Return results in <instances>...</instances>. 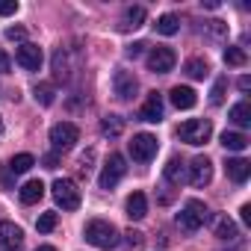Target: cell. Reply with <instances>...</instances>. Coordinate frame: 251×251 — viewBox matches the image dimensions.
Listing matches in <instances>:
<instances>
[{"label": "cell", "instance_id": "24", "mask_svg": "<svg viewBox=\"0 0 251 251\" xmlns=\"http://www.w3.org/2000/svg\"><path fill=\"white\" fill-rule=\"evenodd\" d=\"M33 95H36V103H42V106H50V103L56 100V89H53V83H39V86L33 89Z\"/></svg>", "mask_w": 251, "mask_h": 251}, {"label": "cell", "instance_id": "7", "mask_svg": "<svg viewBox=\"0 0 251 251\" xmlns=\"http://www.w3.org/2000/svg\"><path fill=\"white\" fill-rule=\"evenodd\" d=\"M154 154H157V136H151V133H136L133 142H130V157H133L136 163H148V160H154Z\"/></svg>", "mask_w": 251, "mask_h": 251}, {"label": "cell", "instance_id": "1", "mask_svg": "<svg viewBox=\"0 0 251 251\" xmlns=\"http://www.w3.org/2000/svg\"><path fill=\"white\" fill-rule=\"evenodd\" d=\"M83 236H86V242H92L95 248H115V245L121 242L115 225H112V222H103V219H92V222L86 225Z\"/></svg>", "mask_w": 251, "mask_h": 251}, {"label": "cell", "instance_id": "19", "mask_svg": "<svg viewBox=\"0 0 251 251\" xmlns=\"http://www.w3.org/2000/svg\"><path fill=\"white\" fill-rule=\"evenodd\" d=\"M213 230H216V236H219V239H227V242H233V239L239 236L236 222H233L230 216H219V219H216V225H213Z\"/></svg>", "mask_w": 251, "mask_h": 251}, {"label": "cell", "instance_id": "33", "mask_svg": "<svg viewBox=\"0 0 251 251\" xmlns=\"http://www.w3.org/2000/svg\"><path fill=\"white\" fill-rule=\"evenodd\" d=\"M6 39H9V42H24V39H27V30H24V27H9V30H6Z\"/></svg>", "mask_w": 251, "mask_h": 251}, {"label": "cell", "instance_id": "16", "mask_svg": "<svg viewBox=\"0 0 251 251\" xmlns=\"http://www.w3.org/2000/svg\"><path fill=\"white\" fill-rule=\"evenodd\" d=\"M172 103H175L177 109H192V106L198 103V95H195L189 86H175V89H172Z\"/></svg>", "mask_w": 251, "mask_h": 251}, {"label": "cell", "instance_id": "4", "mask_svg": "<svg viewBox=\"0 0 251 251\" xmlns=\"http://www.w3.org/2000/svg\"><path fill=\"white\" fill-rule=\"evenodd\" d=\"M50 189H53V198H56V204H59L62 210H77V207H80V189H77L74 180L59 177V180H53Z\"/></svg>", "mask_w": 251, "mask_h": 251}, {"label": "cell", "instance_id": "12", "mask_svg": "<svg viewBox=\"0 0 251 251\" xmlns=\"http://www.w3.org/2000/svg\"><path fill=\"white\" fill-rule=\"evenodd\" d=\"M186 169H189V183H192V186H198V189H201V186H207V183L213 180V163H210L207 157H195Z\"/></svg>", "mask_w": 251, "mask_h": 251}, {"label": "cell", "instance_id": "35", "mask_svg": "<svg viewBox=\"0 0 251 251\" xmlns=\"http://www.w3.org/2000/svg\"><path fill=\"white\" fill-rule=\"evenodd\" d=\"M145 48H148V45H145V42H133V45H130V48H127V56H139V53H142V50H145Z\"/></svg>", "mask_w": 251, "mask_h": 251}, {"label": "cell", "instance_id": "17", "mask_svg": "<svg viewBox=\"0 0 251 251\" xmlns=\"http://www.w3.org/2000/svg\"><path fill=\"white\" fill-rule=\"evenodd\" d=\"M145 24V9L142 6H127L121 15V30H139Z\"/></svg>", "mask_w": 251, "mask_h": 251}, {"label": "cell", "instance_id": "25", "mask_svg": "<svg viewBox=\"0 0 251 251\" xmlns=\"http://www.w3.org/2000/svg\"><path fill=\"white\" fill-rule=\"evenodd\" d=\"M121 130H124V124H121V118H118V115H106V118L100 121V133H103V136H109V139L121 136Z\"/></svg>", "mask_w": 251, "mask_h": 251}, {"label": "cell", "instance_id": "31", "mask_svg": "<svg viewBox=\"0 0 251 251\" xmlns=\"http://www.w3.org/2000/svg\"><path fill=\"white\" fill-rule=\"evenodd\" d=\"M36 227H39L42 233H50V230L56 227V213H42L39 222H36Z\"/></svg>", "mask_w": 251, "mask_h": 251}, {"label": "cell", "instance_id": "23", "mask_svg": "<svg viewBox=\"0 0 251 251\" xmlns=\"http://www.w3.org/2000/svg\"><path fill=\"white\" fill-rule=\"evenodd\" d=\"M154 27H157V33H160V36H175V33L180 30V18L169 12V15H160Z\"/></svg>", "mask_w": 251, "mask_h": 251}, {"label": "cell", "instance_id": "9", "mask_svg": "<svg viewBox=\"0 0 251 251\" xmlns=\"http://www.w3.org/2000/svg\"><path fill=\"white\" fill-rule=\"evenodd\" d=\"M175 62H177V56L172 48H151V53H148V71H154V74H169L175 68Z\"/></svg>", "mask_w": 251, "mask_h": 251}, {"label": "cell", "instance_id": "37", "mask_svg": "<svg viewBox=\"0 0 251 251\" xmlns=\"http://www.w3.org/2000/svg\"><path fill=\"white\" fill-rule=\"evenodd\" d=\"M239 213H242V222H245V225H251V204H242V210H239Z\"/></svg>", "mask_w": 251, "mask_h": 251}, {"label": "cell", "instance_id": "6", "mask_svg": "<svg viewBox=\"0 0 251 251\" xmlns=\"http://www.w3.org/2000/svg\"><path fill=\"white\" fill-rule=\"evenodd\" d=\"M124 172H127V166H124V157H121V154H112V157L103 163V169H100V177H98L100 189H112V186L124 177Z\"/></svg>", "mask_w": 251, "mask_h": 251}, {"label": "cell", "instance_id": "21", "mask_svg": "<svg viewBox=\"0 0 251 251\" xmlns=\"http://www.w3.org/2000/svg\"><path fill=\"white\" fill-rule=\"evenodd\" d=\"M166 180H169V183H183V180H186V166H183L180 157H172V160L166 163Z\"/></svg>", "mask_w": 251, "mask_h": 251}, {"label": "cell", "instance_id": "10", "mask_svg": "<svg viewBox=\"0 0 251 251\" xmlns=\"http://www.w3.org/2000/svg\"><path fill=\"white\" fill-rule=\"evenodd\" d=\"M112 89H115V95H118L121 100H130V98L136 95L139 83H136L133 71H127V68H118V71L112 74Z\"/></svg>", "mask_w": 251, "mask_h": 251}, {"label": "cell", "instance_id": "38", "mask_svg": "<svg viewBox=\"0 0 251 251\" xmlns=\"http://www.w3.org/2000/svg\"><path fill=\"white\" fill-rule=\"evenodd\" d=\"M45 169H56V154H48L45 157Z\"/></svg>", "mask_w": 251, "mask_h": 251}, {"label": "cell", "instance_id": "28", "mask_svg": "<svg viewBox=\"0 0 251 251\" xmlns=\"http://www.w3.org/2000/svg\"><path fill=\"white\" fill-rule=\"evenodd\" d=\"M225 92H227V77H219V80L213 83L210 103H213V106H222V103H225Z\"/></svg>", "mask_w": 251, "mask_h": 251}, {"label": "cell", "instance_id": "3", "mask_svg": "<svg viewBox=\"0 0 251 251\" xmlns=\"http://www.w3.org/2000/svg\"><path fill=\"white\" fill-rule=\"evenodd\" d=\"M207 219H210V210H207V204L198 201V198H189V201L183 204V210L177 213V225H180L183 230H198Z\"/></svg>", "mask_w": 251, "mask_h": 251}, {"label": "cell", "instance_id": "26", "mask_svg": "<svg viewBox=\"0 0 251 251\" xmlns=\"http://www.w3.org/2000/svg\"><path fill=\"white\" fill-rule=\"evenodd\" d=\"M183 71H186V77H192V80H204V77L210 74V65H207L204 59H189V62L183 65Z\"/></svg>", "mask_w": 251, "mask_h": 251}, {"label": "cell", "instance_id": "22", "mask_svg": "<svg viewBox=\"0 0 251 251\" xmlns=\"http://www.w3.org/2000/svg\"><path fill=\"white\" fill-rule=\"evenodd\" d=\"M222 145H225V151H245L248 148V136L245 133H230V130H225L222 133Z\"/></svg>", "mask_w": 251, "mask_h": 251}, {"label": "cell", "instance_id": "8", "mask_svg": "<svg viewBox=\"0 0 251 251\" xmlns=\"http://www.w3.org/2000/svg\"><path fill=\"white\" fill-rule=\"evenodd\" d=\"M15 62H18L24 71H39V68H42V62H45V53H42V48H39V45L24 42V45L15 50Z\"/></svg>", "mask_w": 251, "mask_h": 251}, {"label": "cell", "instance_id": "30", "mask_svg": "<svg viewBox=\"0 0 251 251\" xmlns=\"http://www.w3.org/2000/svg\"><path fill=\"white\" fill-rule=\"evenodd\" d=\"M225 62L227 65H245V50L242 48H225Z\"/></svg>", "mask_w": 251, "mask_h": 251}, {"label": "cell", "instance_id": "18", "mask_svg": "<svg viewBox=\"0 0 251 251\" xmlns=\"http://www.w3.org/2000/svg\"><path fill=\"white\" fill-rule=\"evenodd\" d=\"M18 195H21L24 204H39V201L45 198V183H42V180H27Z\"/></svg>", "mask_w": 251, "mask_h": 251}, {"label": "cell", "instance_id": "32", "mask_svg": "<svg viewBox=\"0 0 251 251\" xmlns=\"http://www.w3.org/2000/svg\"><path fill=\"white\" fill-rule=\"evenodd\" d=\"M124 242H127L130 248H142V242H145V236H142L139 230H133V227H130L127 233H124Z\"/></svg>", "mask_w": 251, "mask_h": 251}, {"label": "cell", "instance_id": "13", "mask_svg": "<svg viewBox=\"0 0 251 251\" xmlns=\"http://www.w3.org/2000/svg\"><path fill=\"white\" fill-rule=\"evenodd\" d=\"M163 109H166V106H163V95H160V92H151V95L145 98L142 109H139V118L157 124V121H163Z\"/></svg>", "mask_w": 251, "mask_h": 251}, {"label": "cell", "instance_id": "20", "mask_svg": "<svg viewBox=\"0 0 251 251\" xmlns=\"http://www.w3.org/2000/svg\"><path fill=\"white\" fill-rule=\"evenodd\" d=\"M230 121L236 127H251V103L248 100H239L230 106Z\"/></svg>", "mask_w": 251, "mask_h": 251}, {"label": "cell", "instance_id": "39", "mask_svg": "<svg viewBox=\"0 0 251 251\" xmlns=\"http://www.w3.org/2000/svg\"><path fill=\"white\" fill-rule=\"evenodd\" d=\"M239 89L248 92V89H251V80H248V77H239Z\"/></svg>", "mask_w": 251, "mask_h": 251}, {"label": "cell", "instance_id": "34", "mask_svg": "<svg viewBox=\"0 0 251 251\" xmlns=\"http://www.w3.org/2000/svg\"><path fill=\"white\" fill-rule=\"evenodd\" d=\"M15 12H18L15 0H0V15H15Z\"/></svg>", "mask_w": 251, "mask_h": 251}, {"label": "cell", "instance_id": "29", "mask_svg": "<svg viewBox=\"0 0 251 251\" xmlns=\"http://www.w3.org/2000/svg\"><path fill=\"white\" fill-rule=\"evenodd\" d=\"M53 74H56V80H65L68 77V62H65V50L62 48L53 53Z\"/></svg>", "mask_w": 251, "mask_h": 251}, {"label": "cell", "instance_id": "40", "mask_svg": "<svg viewBox=\"0 0 251 251\" xmlns=\"http://www.w3.org/2000/svg\"><path fill=\"white\" fill-rule=\"evenodd\" d=\"M36 251H56V248H53V245H39Z\"/></svg>", "mask_w": 251, "mask_h": 251}, {"label": "cell", "instance_id": "5", "mask_svg": "<svg viewBox=\"0 0 251 251\" xmlns=\"http://www.w3.org/2000/svg\"><path fill=\"white\" fill-rule=\"evenodd\" d=\"M77 139H80V130H77V124H71V121H59V124L50 127V145H53V151H68V148H74Z\"/></svg>", "mask_w": 251, "mask_h": 251}, {"label": "cell", "instance_id": "15", "mask_svg": "<svg viewBox=\"0 0 251 251\" xmlns=\"http://www.w3.org/2000/svg\"><path fill=\"white\" fill-rule=\"evenodd\" d=\"M124 210H127V216L133 222H139V219L148 216V198L142 192H133V195H127V201H124Z\"/></svg>", "mask_w": 251, "mask_h": 251}, {"label": "cell", "instance_id": "14", "mask_svg": "<svg viewBox=\"0 0 251 251\" xmlns=\"http://www.w3.org/2000/svg\"><path fill=\"white\" fill-rule=\"evenodd\" d=\"M225 172H227V177H230L233 183H245L248 175H251V163L242 160V157H233V160L225 163Z\"/></svg>", "mask_w": 251, "mask_h": 251}, {"label": "cell", "instance_id": "27", "mask_svg": "<svg viewBox=\"0 0 251 251\" xmlns=\"http://www.w3.org/2000/svg\"><path fill=\"white\" fill-rule=\"evenodd\" d=\"M33 166H36L33 154H18V157L9 160V172H12V175H24V172H30Z\"/></svg>", "mask_w": 251, "mask_h": 251}, {"label": "cell", "instance_id": "41", "mask_svg": "<svg viewBox=\"0 0 251 251\" xmlns=\"http://www.w3.org/2000/svg\"><path fill=\"white\" fill-rule=\"evenodd\" d=\"M0 133H3V115H0Z\"/></svg>", "mask_w": 251, "mask_h": 251}, {"label": "cell", "instance_id": "11", "mask_svg": "<svg viewBox=\"0 0 251 251\" xmlns=\"http://www.w3.org/2000/svg\"><path fill=\"white\" fill-rule=\"evenodd\" d=\"M24 245V230L15 222H0V248L3 251H21Z\"/></svg>", "mask_w": 251, "mask_h": 251}, {"label": "cell", "instance_id": "36", "mask_svg": "<svg viewBox=\"0 0 251 251\" xmlns=\"http://www.w3.org/2000/svg\"><path fill=\"white\" fill-rule=\"evenodd\" d=\"M9 68H12V62H9V56L0 50V74H9Z\"/></svg>", "mask_w": 251, "mask_h": 251}, {"label": "cell", "instance_id": "2", "mask_svg": "<svg viewBox=\"0 0 251 251\" xmlns=\"http://www.w3.org/2000/svg\"><path fill=\"white\" fill-rule=\"evenodd\" d=\"M177 136L186 145H207L213 136V124H210V118H189L177 127Z\"/></svg>", "mask_w": 251, "mask_h": 251}]
</instances>
